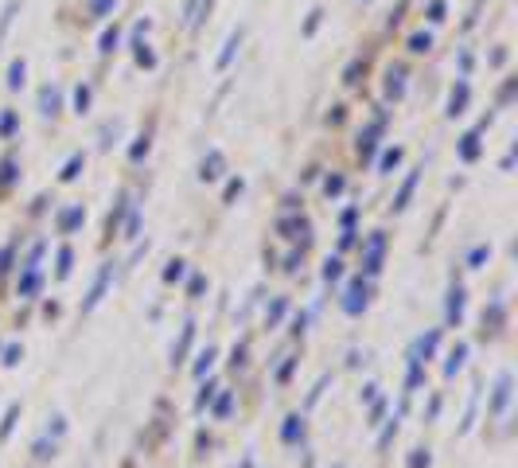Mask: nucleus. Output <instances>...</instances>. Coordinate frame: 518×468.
<instances>
[]
</instances>
